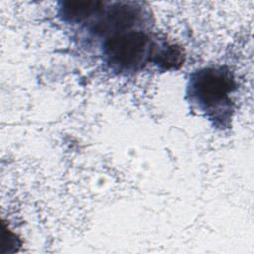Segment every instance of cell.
Returning <instances> with one entry per match:
<instances>
[{
  "mask_svg": "<svg viewBox=\"0 0 254 254\" xmlns=\"http://www.w3.org/2000/svg\"><path fill=\"white\" fill-rule=\"evenodd\" d=\"M158 46L141 30H124L112 34L103 45V56L109 67L117 72H133L151 61Z\"/></svg>",
  "mask_w": 254,
  "mask_h": 254,
  "instance_id": "7a4b0ae2",
  "label": "cell"
},
{
  "mask_svg": "<svg viewBox=\"0 0 254 254\" xmlns=\"http://www.w3.org/2000/svg\"><path fill=\"white\" fill-rule=\"evenodd\" d=\"M234 89L235 82L228 71L223 68H204L192 74L189 95L201 111L224 122L231 110L230 94Z\"/></svg>",
  "mask_w": 254,
  "mask_h": 254,
  "instance_id": "6da1fadb",
  "label": "cell"
},
{
  "mask_svg": "<svg viewBox=\"0 0 254 254\" xmlns=\"http://www.w3.org/2000/svg\"><path fill=\"white\" fill-rule=\"evenodd\" d=\"M103 6L98 1H64L61 3L60 13L65 22L79 23L99 13Z\"/></svg>",
  "mask_w": 254,
  "mask_h": 254,
  "instance_id": "3957f363",
  "label": "cell"
}]
</instances>
